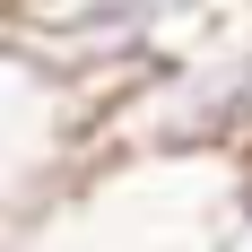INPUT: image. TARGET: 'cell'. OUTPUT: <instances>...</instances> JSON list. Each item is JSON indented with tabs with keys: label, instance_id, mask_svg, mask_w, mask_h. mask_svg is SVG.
Listing matches in <instances>:
<instances>
[{
	"label": "cell",
	"instance_id": "1",
	"mask_svg": "<svg viewBox=\"0 0 252 252\" xmlns=\"http://www.w3.org/2000/svg\"><path fill=\"white\" fill-rule=\"evenodd\" d=\"M226 252H252V139L235 148V218H226Z\"/></svg>",
	"mask_w": 252,
	"mask_h": 252
}]
</instances>
